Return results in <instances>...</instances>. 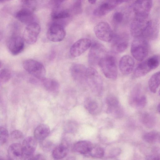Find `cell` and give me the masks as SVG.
Here are the masks:
<instances>
[{"label": "cell", "instance_id": "1", "mask_svg": "<svg viewBox=\"0 0 160 160\" xmlns=\"http://www.w3.org/2000/svg\"><path fill=\"white\" fill-rule=\"evenodd\" d=\"M130 32L134 38L152 39L157 34L158 30L154 22L148 18L135 17L130 26Z\"/></svg>", "mask_w": 160, "mask_h": 160}, {"label": "cell", "instance_id": "2", "mask_svg": "<svg viewBox=\"0 0 160 160\" xmlns=\"http://www.w3.org/2000/svg\"><path fill=\"white\" fill-rule=\"evenodd\" d=\"M98 65L103 73L107 78L116 80L118 76V69L115 58L106 53L101 59Z\"/></svg>", "mask_w": 160, "mask_h": 160}, {"label": "cell", "instance_id": "3", "mask_svg": "<svg viewBox=\"0 0 160 160\" xmlns=\"http://www.w3.org/2000/svg\"><path fill=\"white\" fill-rule=\"evenodd\" d=\"M148 44L147 39L142 38H134L131 48L133 57L138 61H143L148 53Z\"/></svg>", "mask_w": 160, "mask_h": 160}, {"label": "cell", "instance_id": "4", "mask_svg": "<svg viewBox=\"0 0 160 160\" xmlns=\"http://www.w3.org/2000/svg\"><path fill=\"white\" fill-rule=\"evenodd\" d=\"M159 56L155 55L140 63L134 71L133 77L135 78L142 77L157 68L159 64Z\"/></svg>", "mask_w": 160, "mask_h": 160}, {"label": "cell", "instance_id": "5", "mask_svg": "<svg viewBox=\"0 0 160 160\" xmlns=\"http://www.w3.org/2000/svg\"><path fill=\"white\" fill-rule=\"evenodd\" d=\"M23 66L25 70L35 78L39 80L45 77L46 70L40 62L32 59L24 60Z\"/></svg>", "mask_w": 160, "mask_h": 160}, {"label": "cell", "instance_id": "6", "mask_svg": "<svg viewBox=\"0 0 160 160\" xmlns=\"http://www.w3.org/2000/svg\"><path fill=\"white\" fill-rule=\"evenodd\" d=\"M85 81L96 91L101 92L103 88L102 78L97 71L92 67L87 68Z\"/></svg>", "mask_w": 160, "mask_h": 160}, {"label": "cell", "instance_id": "7", "mask_svg": "<svg viewBox=\"0 0 160 160\" xmlns=\"http://www.w3.org/2000/svg\"><path fill=\"white\" fill-rule=\"evenodd\" d=\"M88 54V62L91 66L98 65L101 59L107 53L104 46L101 43L94 42L91 44Z\"/></svg>", "mask_w": 160, "mask_h": 160}, {"label": "cell", "instance_id": "8", "mask_svg": "<svg viewBox=\"0 0 160 160\" xmlns=\"http://www.w3.org/2000/svg\"><path fill=\"white\" fill-rule=\"evenodd\" d=\"M94 32L96 37L101 40L105 42L112 41L114 34L111 26L107 22H98L94 27Z\"/></svg>", "mask_w": 160, "mask_h": 160}, {"label": "cell", "instance_id": "9", "mask_svg": "<svg viewBox=\"0 0 160 160\" xmlns=\"http://www.w3.org/2000/svg\"><path fill=\"white\" fill-rule=\"evenodd\" d=\"M66 34L63 25L59 23L54 22L51 24L48 28L47 37L51 41L58 42L64 39Z\"/></svg>", "mask_w": 160, "mask_h": 160}, {"label": "cell", "instance_id": "10", "mask_svg": "<svg viewBox=\"0 0 160 160\" xmlns=\"http://www.w3.org/2000/svg\"><path fill=\"white\" fill-rule=\"evenodd\" d=\"M122 2V0H103L94 9L93 14L97 17L104 16Z\"/></svg>", "mask_w": 160, "mask_h": 160}, {"label": "cell", "instance_id": "11", "mask_svg": "<svg viewBox=\"0 0 160 160\" xmlns=\"http://www.w3.org/2000/svg\"><path fill=\"white\" fill-rule=\"evenodd\" d=\"M153 0H136L133 9L136 17L147 18L152 8Z\"/></svg>", "mask_w": 160, "mask_h": 160}, {"label": "cell", "instance_id": "12", "mask_svg": "<svg viewBox=\"0 0 160 160\" xmlns=\"http://www.w3.org/2000/svg\"><path fill=\"white\" fill-rule=\"evenodd\" d=\"M40 31V26L37 22L31 23L27 25L23 38L27 43L33 44L36 42Z\"/></svg>", "mask_w": 160, "mask_h": 160}, {"label": "cell", "instance_id": "13", "mask_svg": "<svg viewBox=\"0 0 160 160\" xmlns=\"http://www.w3.org/2000/svg\"><path fill=\"white\" fill-rule=\"evenodd\" d=\"M129 102L133 107L138 108H142L146 105V97L142 94L139 86L137 85L133 89L130 94Z\"/></svg>", "mask_w": 160, "mask_h": 160}, {"label": "cell", "instance_id": "14", "mask_svg": "<svg viewBox=\"0 0 160 160\" xmlns=\"http://www.w3.org/2000/svg\"><path fill=\"white\" fill-rule=\"evenodd\" d=\"M92 42L88 38L80 39L74 43L70 49V54L73 57L80 56L91 46Z\"/></svg>", "mask_w": 160, "mask_h": 160}, {"label": "cell", "instance_id": "15", "mask_svg": "<svg viewBox=\"0 0 160 160\" xmlns=\"http://www.w3.org/2000/svg\"><path fill=\"white\" fill-rule=\"evenodd\" d=\"M22 145L23 158L31 159L37 146V140L34 137L29 136L23 141Z\"/></svg>", "mask_w": 160, "mask_h": 160}, {"label": "cell", "instance_id": "16", "mask_svg": "<svg viewBox=\"0 0 160 160\" xmlns=\"http://www.w3.org/2000/svg\"><path fill=\"white\" fill-rule=\"evenodd\" d=\"M24 40L21 37L14 35L8 40V46L10 53L13 55H16L20 53L24 47Z\"/></svg>", "mask_w": 160, "mask_h": 160}, {"label": "cell", "instance_id": "17", "mask_svg": "<svg viewBox=\"0 0 160 160\" xmlns=\"http://www.w3.org/2000/svg\"><path fill=\"white\" fill-rule=\"evenodd\" d=\"M133 59L130 56L125 55L120 60L119 68L121 72L123 75H127L132 72L134 66Z\"/></svg>", "mask_w": 160, "mask_h": 160}, {"label": "cell", "instance_id": "18", "mask_svg": "<svg viewBox=\"0 0 160 160\" xmlns=\"http://www.w3.org/2000/svg\"><path fill=\"white\" fill-rule=\"evenodd\" d=\"M87 68L84 65L79 63L72 65L70 71L73 78L78 82L85 81L86 74Z\"/></svg>", "mask_w": 160, "mask_h": 160}, {"label": "cell", "instance_id": "19", "mask_svg": "<svg viewBox=\"0 0 160 160\" xmlns=\"http://www.w3.org/2000/svg\"><path fill=\"white\" fill-rule=\"evenodd\" d=\"M15 16L18 21L27 25L36 22L34 12L26 9L22 8L16 12Z\"/></svg>", "mask_w": 160, "mask_h": 160}, {"label": "cell", "instance_id": "20", "mask_svg": "<svg viewBox=\"0 0 160 160\" xmlns=\"http://www.w3.org/2000/svg\"><path fill=\"white\" fill-rule=\"evenodd\" d=\"M8 157L9 159L19 160L23 158L22 145L19 143L11 144L8 150Z\"/></svg>", "mask_w": 160, "mask_h": 160}, {"label": "cell", "instance_id": "21", "mask_svg": "<svg viewBox=\"0 0 160 160\" xmlns=\"http://www.w3.org/2000/svg\"><path fill=\"white\" fill-rule=\"evenodd\" d=\"M50 132V129L47 125L42 124L38 125L34 132V138L40 142L44 140Z\"/></svg>", "mask_w": 160, "mask_h": 160}, {"label": "cell", "instance_id": "22", "mask_svg": "<svg viewBox=\"0 0 160 160\" xmlns=\"http://www.w3.org/2000/svg\"><path fill=\"white\" fill-rule=\"evenodd\" d=\"M93 145L92 143L88 141H80L74 145L73 148L76 152L83 154H89Z\"/></svg>", "mask_w": 160, "mask_h": 160}, {"label": "cell", "instance_id": "23", "mask_svg": "<svg viewBox=\"0 0 160 160\" xmlns=\"http://www.w3.org/2000/svg\"><path fill=\"white\" fill-rule=\"evenodd\" d=\"M68 151V144L66 142H63L54 149L52 152V156L55 159H61L67 156Z\"/></svg>", "mask_w": 160, "mask_h": 160}, {"label": "cell", "instance_id": "24", "mask_svg": "<svg viewBox=\"0 0 160 160\" xmlns=\"http://www.w3.org/2000/svg\"><path fill=\"white\" fill-rule=\"evenodd\" d=\"M58 7L54 8L51 12V17L52 20L55 21L62 20L68 18L71 16V12L69 10L58 9Z\"/></svg>", "mask_w": 160, "mask_h": 160}, {"label": "cell", "instance_id": "25", "mask_svg": "<svg viewBox=\"0 0 160 160\" xmlns=\"http://www.w3.org/2000/svg\"><path fill=\"white\" fill-rule=\"evenodd\" d=\"M40 80L44 88L48 91L55 92L59 89V83L54 79L44 77Z\"/></svg>", "mask_w": 160, "mask_h": 160}, {"label": "cell", "instance_id": "26", "mask_svg": "<svg viewBox=\"0 0 160 160\" xmlns=\"http://www.w3.org/2000/svg\"><path fill=\"white\" fill-rule=\"evenodd\" d=\"M160 73L157 72L151 77L148 81L149 88L151 92L155 93L160 85Z\"/></svg>", "mask_w": 160, "mask_h": 160}, {"label": "cell", "instance_id": "27", "mask_svg": "<svg viewBox=\"0 0 160 160\" xmlns=\"http://www.w3.org/2000/svg\"><path fill=\"white\" fill-rule=\"evenodd\" d=\"M112 39H114L116 51L118 53H121L124 52L127 48L128 46V41L126 40H122L120 39L119 36L113 35Z\"/></svg>", "mask_w": 160, "mask_h": 160}, {"label": "cell", "instance_id": "28", "mask_svg": "<svg viewBox=\"0 0 160 160\" xmlns=\"http://www.w3.org/2000/svg\"><path fill=\"white\" fill-rule=\"evenodd\" d=\"M84 106L87 110L91 114H95L99 110V105L98 102L92 99H88L86 101Z\"/></svg>", "mask_w": 160, "mask_h": 160}, {"label": "cell", "instance_id": "29", "mask_svg": "<svg viewBox=\"0 0 160 160\" xmlns=\"http://www.w3.org/2000/svg\"><path fill=\"white\" fill-rule=\"evenodd\" d=\"M143 140L150 143L158 142L160 140V134L156 131H152L145 133L143 136Z\"/></svg>", "mask_w": 160, "mask_h": 160}, {"label": "cell", "instance_id": "30", "mask_svg": "<svg viewBox=\"0 0 160 160\" xmlns=\"http://www.w3.org/2000/svg\"><path fill=\"white\" fill-rule=\"evenodd\" d=\"M89 154L93 158H100L103 156L104 151L101 147L93 145Z\"/></svg>", "mask_w": 160, "mask_h": 160}, {"label": "cell", "instance_id": "31", "mask_svg": "<svg viewBox=\"0 0 160 160\" xmlns=\"http://www.w3.org/2000/svg\"><path fill=\"white\" fill-rule=\"evenodd\" d=\"M11 77V72L8 69L2 68L0 70V83L7 82L10 80Z\"/></svg>", "mask_w": 160, "mask_h": 160}, {"label": "cell", "instance_id": "32", "mask_svg": "<svg viewBox=\"0 0 160 160\" xmlns=\"http://www.w3.org/2000/svg\"><path fill=\"white\" fill-rule=\"evenodd\" d=\"M142 120L145 125L149 127H152L155 122V120L153 117L151 115L147 113H145L142 115Z\"/></svg>", "mask_w": 160, "mask_h": 160}, {"label": "cell", "instance_id": "33", "mask_svg": "<svg viewBox=\"0 0 160 160\" xmlns=\"http://www.w3.org/2000/svg\"><path fill=\"white\" fill-rule=\"evenodd\" d=\"M106 102L108 108L117 107L119 106V102L117 98L113 95H109L106 98Z\"/></svg>", "mask_w": 160, "mask_h": 160}, {"label": "cell", "instance_id": "34", "mask_svg": "<svg viewBox=\"0 0 160 160\" xmlns=\"http://www.w3.org/2000/svg\"><path fill=\"white\" fill-rule=\"evenodd\" d=\"M8 137L9 133L7 129L3 127L0 126V145L6 143Z\"/></svg>", "mask_w": 160, "mask_h": 160}, {"label": "cell", "instance_id": "35", "mask_svg": "<svg viewBox=\"0 0 160 160\" xmlns=\"http://www.w3.org/2000/svg\"><path fill=\"white\" fill-rule=\"evenodd\" d=\"M82 0H76L72 8V12L78 14L82 12Z\"/></svg>", "mask_w": 160, "mask_h": 160}, {"label": "cell", "instance_id": "36", "mask_svg": "<svg viewBox=\"0 0 160 160\" xmlns=\"http://www.w3.org/2000/svg\"><path fill=\"white\" fill-rule=\"evenodd\" d=\"M124 18V15L121 12L118 11L114 13L112 17L113 21L116 23H122Z\"/></svg>", "mask_w": 160, "mask_h": 160}, {"label": "cell", "instance_id": "37", "mask_svg": "<svg viewBox=\"0 0 160 160\" xmlns=\"http://www.w3.org/2000/svg\"><path fill=\"white\" fill-rule=\"evenodd\" d=\"M12 138L14 140L21 139L23 137L22 133L18 130H15L13 131L11 134Z\"/></svg>", "mask_w": 160, "mask_h": 160}, {"label": "cell", "instance_id": "38", "mask_svg": "<svg viewBox=\"0 0 160 160\" xmlns=\"http://www.w3.org/2000/svg\"><path fill=\"white\" fill-rule=\"evenodd\" d=\"M66 0H49V2L51 5L54 8L59 7L60 4Z\"/></svg>", "mask_w": 160, "mask_h": 160}, {"label": "cell", "instance_id": "39", "mask_svg": "<svg viewBox=\"0 0 160 160\" xmlns=\"http://www.w3.org/2000/svg\"><path fill=\"white\" fill-rule=\"evenodd\" d=\"M147 159L148 160H160V156L158 155H152L147 157Z\"/></svg>", "mask_w": 160, "mask_h": 160}, {"label": "cell", "instance_id": "40", "mask_svg": "<svg viewBox=\"0 0 160 160\" xmlns=\"http://www.w3.org/2000/svg\"><path fill=\"white\" fill-rule=\"evenodd\" d=\"M44 157L41 154H38L34 156H33L31 159L34 160H43L44 159Z\"/></svg>", "mask_w": 160, "mask_h": 160}, {"label": "cell", "instance_id": "41", "mask_svg": "<svg viewBox=\"0 0 160 160\" xmlns=\"http://www.w3.org/2000/svg\"><path fill=\"white\" fill-rule=\"evenodd\" d=\"M88 2L91 4H95L97 0H88Z\"/></svg>", "mask_w": 160, "mask_h": 160}, {"label": "cell", "instance_id": "42", "mask_svg": "<svg viewBox=\"0 0 160 160\" xmlns=\"http://www.w3.org/2000/svg\"><path fill=\"white\" fill-rule=\"evenodd\" d=\"M123 0V2H130L132 0Z\"/></svg>", "mask_w": 160, "mask_h": 160}, {"label": "cell", "instance_id": "43", "mask_svg": "<svg viewBox=\"0 0 160 160\" xmlns=\"http://www.w3.org/2000/svg\"><path fill=\"white\" fill-rule=\"evenodd\" d=\"M157 111L159 113L160 112V104H159L157 107Z\"/></svg>", "mask_w": 160, "mask_h": 160}, {"label": "cell", "instance_id": "44", "mask_svg": "<svg viewBox=\"0 0 160 160\" xmlns=\"http://www.w3.org/2000/svg\"><path fill=\"white\" fill-rule=\"evenodd\" d=\"M10 0H0V3L5 2H7V1H10Z\"/></svg>", "mask_w": 160, "mask_h": 160}, {"label": "cell", "instance_id": "45", "mask_svg": "<svg viewBox=\"0 0 160 160\" xmlns=\"http://www.w3.org/2000/svg\"><path fill=\"white\" fill-rule=\"evenodd\" d=\"M2 62L0 61V70L2 68Z\"/></svg>", "mask_w": 160, "mask_h": 160}, {"label": "cell", "instance_id": "46", "mask_svg": "<svg viewBox=\"0 0 160 160\" xmlns=\"http://www.w3.org/2000/svg\"><path fill=\"white\" fill-rule=\"evenodd\" d=\"M1 38H2V36L1 34L0 33V42L1 40Z\"/></svg>", "mask_w": 160, "mask_h": 160}]
</instances>
